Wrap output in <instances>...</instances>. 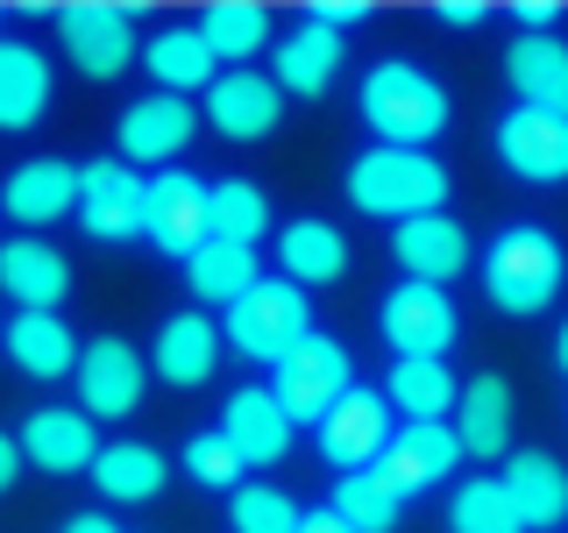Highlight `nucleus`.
Here are the masks:
<instances>
[{
    "mask_svg": "<svg viewBox=\"0 0 568 533\" xmlns=\"http://www.w3.org/2000/svg\"><path fill=\"white\" fill-rule=\"evenodd\" d=\"M448 192H455L448 164L426 157V150H384V142H377V150H363L348 164V207L369 213V221H390V228L440 213Z\"/></svg>",
    "mask_w": 568,
    "mask_h": 533,
    "instance_id": "obj_1",
    "label": "nucleus"
},
{
    "mask_svg": "<svg viewBox=\"0 0 568 533\" xmlns=\"http://www.w3.org/2000/svg\"><path fill=\"white\" fill-rule=\"evenodd\" d=\"M363 121L377 129L384 150H426L440 129H448V86L434 71L405 64V58H384L363 71Z\"/></svg>",
    "mask_w": 568,
    "mask_h": 533,
    "instance_id": "obj_2",
    "label": "nucleus"
},
{
    "mask_svg": "<svg viewBox=\"0 0 568 533\" xmlns=\"http://www.w3.org/2000/svg\"><path fill=\"white\" fill-rule=\"evenodd\" d=\"M561 278H568V257L547 228H505V235L484 249V292H490V306L511 313V320L547 313L555 292H561Z\"/></svg>",
    "mask_w": 568,
    "mask_h": 533,
    "instance_id": "obj_3",
    "label": "nucleus"
},
{
    "mask_svg": "<svg viewBox=\"0 0 568 533\" xmlns=\"http://www.w3.org/2000/svg\"><path fill=\"white\" fill-rule=\"evenodd\" d=\"M306 334H313V299H306V284H292V278H263L248 299L227 306V342H235V355H248V363L277 370Z\"/></svg>",
    "mask_w": 568,
    "mask_h": 533,
    "instance_id": "obj_4",
    "label": "nucleus"
},
{
    "mask_svg": "<svg viewBox=\"0 0 568 533\" xmlns=\"http://www.w3.org/2000/svg\"><path fill=\"white\" fill-rule=\"evenodd\" d=\"M271 391H277V405L292 413V426H320L334 413V405L355 391V363H348V349L334 342V334H306L292 355L277 363V378H271Z\"/></svg>",
    "mask_w": 568,
    "mask_h": 533,
    "instance_id": "obj_5",
    "label": "nucleus"
},
{
    "mask_svg": "<svg viewBox=\"0 0 568 533\" xmlns=\"http://www.w3.org/2000/svg\"><path fill=\"white\" fill-rule=\"evenodd\" d=\"M58 43L71 71H85V79H121L142 43H135V14L114 8V0H71V8H58Z\"/></svg>",
    "mask_w": 568,
    "mask_h": 533,
    "instance_id": "obj_6",
    "label": "nucleus"
},
{
    "mask_svg": "<svg viewBox=\"0 0 568 533\" xmlns=\"http://www.w3.org/2000/svg\"><path fill=\"white\" fill-rule=\"evenodd\" d=\"M142 235H150L164 257L192 263L213 242V185H200L192 171H156L150 178V200H142Z\"/></svg>",
    "mask_w": 568,
    "mask_h": 533,
    "instance_id": "obj_7",
    "label": "nucleus"
},
{
    "mask_svg": "<svg viewBox=\"0 0 568 533\" xmlns=\"http://www.w3.org/2000/svg\"><path fill=\"white\" fill-rule=\"evenodd\" d=\"M377 328H384V342H390V363L398 355H448L455 349V299L440 292V284H390L384 292V306H377Z\"/></svg>",
    "mask_w": 568,
    "mask_h": 533,
    "instance_id": "obj_8",
    "label": "nucleus"
},
{
    "mask_svg": "<svg viewBox=\"0 0 568 533\" xmlns=\"http://www.w3.org/2000/svg\"><path fill=\"white\" fill-rule=\"evenodd\" d=\"M79 413L93 420H129L142 405V384H150V355L135 342H121V334H100V342H85L79 355Z\"/></svg>",
    "mask_w": 568,
    "mask_h": 533,
    "instance_id": "obj_9",
    "label": "nucleus"
},
{
    "mask_svg": "<svg viewBox=\"0 0 568 533\" xmlns=\"http://www.w3.org/2000/svg\"><path fill=\"white\" fill-rule=\"evenodd\" d=\"M142 200H150V178L135 164H121V157H100V164L79 171V228L93 242H135Z\"/></svg>",
    "mask_w": 568,
    "mask_h": 533,
    "instance_id": "obj_10",
    "label": "nucleus"
},
{
    "mask_svg": "<svg viewBox=\"0 0 568 533\" xmlns=\"http://www.w3.org/2000/svg\"><path fill=\"white\" fill-rule=\"evenodd\" d=\"M313 434H320V455L348 476V470H377L398 426H390V399H384V391H363V384H355L348 399L313 426Z\"/></svg>",
    "mask_w": 568,
    "mask_h": 533,
    "instance_id": "obj_11",
    "label": "nucleus"
},
{
    "mask_svg": "<svg viewBox=\"0 0 568 533\" xmlns=\"http://www.w3.org/2000/svg\"><path fill=\"white\" fill-rule=\"evenodd\" d=\"M497 164L526 185H561L568 178V121L540 114V107H511L497 121Z\"/></svg>",
    "mask_w": 568,
    "mask_h": 533,
    "instance_id": "obj_12",
    "label": "nucleus"
},
{
    "mask_svg": "<svg viewBox=\"0 0 568 533\" xmlns=\"http://www.w3.org/2000/svg\"><path fill=\"white\" fill-rule=\"evenodd\" d=\"M455 455H469V449H462V434H455L448 420H405L398 434H390L377 476H384L398 497H413V491H434L440 476L455 470Z\"/></svg>",
    "mask_w": 568,
    "mask_h": 533,
    "instance_id": "obj_13",
    "label": "nucleus"
},
{
    "mask_svg": "<svg viewBox=\"0 0 568 533\" xmlns=\"http://www.w3.org/2000/svg\"><path fill=\"white\" fill-rule=\"evenodd\" d=\"M192 129H200V114H192V100H178V93H150V100H129V114H121V164H156V171H171V157L192 142Z\"/></svg>",
    "mask_w": 568,
    "mask_h": 533,
    "instance_id": "obj_14",
    "label": "nucleus"
},
{
    "mask_svg": "<svg viewBox=\"0 0 568 533\" xmlns=\"http://www.w3.org/2000/svg\"><path fill=\"white\" fill-rule=\"evenodd\" d=\"M106 441L93 434V413H79V405H43V413L22 420V462H36V470L50 476H79L93 470Z\"/></svg>",
    "mask_w": 568,
    "mask_h": 533,
    "instance_id": "obj_15",
    "label": "nucleus"
},
{
    "mask_svg": "<svg viewBox=\"0 0 568 533\" xmlns=\"http://www.w3.org/2000/svg\"><path fill=\"white\" fill-rule=\"evenodd\" d=\"M390 263L413 284H440L448 292V278L469 271V235H462L455 213H426V221L390 228Z\"/></svg>",
    "mask_w": 568,
    "mask_h": 533,
    "instance_id": "obj_16",
    "label": "nucleus"
},
{
    "mask_svg": "<svg viewBox=\"0 0 568 533\" xmlns=\"http://www.w3.org/2000/svg\"><path fill=\"white\" fill-rule=\"evenodd\" d=\"M277 114H284V93H277V79L271 71H221L213 79V93H206V121L221 129L227 142H263L277 129Z\"/></svg>",
    "mask_w": 568,
    "mask_h": 533,
    "instance_id": "obj_17",
    "label": "nucleus"
},
{
    "mask_svg": "<svg viewBox=\"0 0 568 533\" xmlns=\"http://www.w3.org/2000/svg\"><path fill=\"white\" fill-rule=\"evenodd\" d=\"M0 292H8L22 313H58L64 292H71L64 249H50V242H36V235L0 242Z\"/></svg>",
    "mask_w": 568,
    "mask_h": 533,
    "instance_id": "obj_18",
    "label": "nucleus"
},
{
    "mask_svg": "<svg viewBox=\"0 0 568 533\" xmlns=\"http://www.w3.org/2000/svg\"><path fill=\"white\" fill-rule=\"evenodd\" d=\"M221 434L235 441V455L248 470H271V462H284V449H292V413L277 405L271 384H242L221 413Z\"/></svg>",
    "mask_w": 568,
    "mask_h": 533,
    "instance_id": "obj_19",
    "label": "nucleus"
},
{
    "mask_svg": "<svg viewBox=\"0 0 568 533\" xmlns=\"http://www.w3.org/2000/svg\"><path fill=\"white\" fill-rule=\"evenodd\" d=\"M0 207L22 228H50L58 213H79V164H64V157H29V164H14V178L0 185Z\"/></svg>",
    "mask_w": 568,
    "mask_h": 533,
    "instance_id": "obj_20",
    "label": "nucleus"
},
{
    "mask_svg": "<svg viewBox=\"0 0 568 533\" xmlns=\"http://www.w3.org/2000/svg\"><path fill=\"white\" fill-rule=\"evenodd\" d=\"M342 58H348V43L334 29L298 22L284 43H271V79H277V93H292V100H320L334 86V71H342Z\"/></svg>",
    "mask_w": 568,
    "mask_h": 533,
    "instance_id": "obj_21",
    "label": "nucleus"
},
{
    "mask_svg": "<svg viewBox=\"0 0 568 533\" xmlns=\"http://www.w3.org/2000/svg\"><path fill=\"white\" fill-rule=\"evenodd\" d=\"M505 497H511V512H519L526 533H555L568 520V470L540 449H519L505 462Z\"/></svg>",
    "mask_w": 568,
    "mask_h": 533,
    "instance_id": "obj_22",
    "label": "nucleus"
},
{
    "mask_svg": "<svg viewBox=\"0 0 568 533\" xmlns=\"http://www.w3.org/2000/svg\"><path fill=\"white\" fill-rule=\"evenodd\" d=\"M348 263H355V249H348V235H342L334 221H320V213L284 221V235H277V271L292 278V284H334V278H348Z\"/></svg>",
    "mask_w": 568,
    "mask_h": 533,
    "instance_id": "obj_23",
    "label": "nucleus"
},
{
    "mask_svg": "<svg viewBox=\"0 0 568 533\" xmlns=\"http://www.w3.org/2000/svg\"><path fill=\"white\" fill-rule=\"evenodd\" d=\"M505 79L519 93V107H540V114L568 121V43L561 36H519L505 50Z\"/></svg>",
    "mask_w": 568,
    "mask_h": 533,
    "instance_id": "obj_24",
    "label": "nucleus"
},
{
    "mask_svg": "<svg viewBox=\"0 0 568 533\" xmlns=\"http://www.w3.org/2000/svg\"><path fill=\"white\" fill-rule=\"evenodd\" d=\"M213 363H221V328H213L206 313H171L164 328H156V349H150V370L178 391L206 384Z\"/></svg>",
    "mask_w": 568,
    "mask_h": 533,
    "instance_id": "obj_25",
    "label": "nucleus"
},
{
    "mask_svg": "<svg viewBox=\"0 0 568 533\" xmlns=\"http://www.w3.org/2000/svg\"><path fill=\"white\" fill-rule=\"evenodd\" d=\"M142 64H150L156 93H213V79H221V58H213V43L200 36V22L192 29H156L150 43H142Z\"/></svg>",
    "mask_w": 568,
    "mask_h": 533,
    "instance_id": "obj_26",
    "label": "nucleus"
},
{
    "mask_svg": "<svg viewBox=\"0 0 568 533\" xmlns=\"http://www.w3.org/2000/svg\"><path fill=\"white\" fill-rule=\"evenodd\" d=\"M8 355H14V370L22 378H43V384H58V378H79V334L64 328L58 313H14L8 320Z\"/></svg>",
    "mask_w": 568,
    "mask_h": 533,
    "instance_id": "obj_27",
    "label": "nucleus"
},
{
    "mask_svg": "<svg viewBox=\"0 0 568 533\" xmlns=\"http://www.w3.org/2000/svg\"><path fill=\"white\" fill-rule=\"evenodd\" d=\"M511 420H519V405H511V384L505 378L462 384L455 434H462V449H469V455H511Z\"/></svg>",
    "mask_w": 568,
    "mask_h": 533,
    "instance_id": "obj_28",
    "label": "nucleus"
},
{
    "mask_svg": "<svg viewBox=\"0 0 568 533\" xmlns=\"http://www.w3.org/2000/svg\"><path fill=\"white\" fill-rule=\"evenodd\" d=\"M50 114V58L36 43H0V129H36Z\"/></svg>",
    "mask_w": 568,
    "mask_h": 533,
    "instance_id": "obj_29",
    "label": "nucleus"
},
{
    "mask_svg": "<svg viewBox=\"0 0 568 533\" xmlns=\"http://www.w3.org/2000/svg\"><path fill=\"white\" fill-rule=\"evenodd\" d=\"M384 399L398 405V420H448L455 413V370L440 355H398L384 378Z\"/></svg>",
    "mask_w": 568,
    "mask_h": 533,
    "instance_id": "obj_30",
    "label": "nucleus"
},
{
    "mask_svg": "<svg viewBox=\"0 0 568 533\" xmlns=\"http://www.w3.org/2000/svg\"><path fill=\"white\" fill-rule=\"evenodd\" d=\"M85 476H93V491L114 497V505H150V497L164 491L171 470H164V455H156L150 441H106L100 462H93Z\"/></svg>",
    "mask_w": 568,
    "mask_h": 533,
    "instance_id": "obj_31",
    "label": "nucleus"
},
{
    "mask_svg": "<svg viewBox=\"0 0 568 533\" xmlns=\"http://www.w3.org/2000/svg\"><path fill=\"white\" fill-rule=\"evenodd\" d=\"M185 284H192L200 306H235V299H248L263 284V263H256V249H242V242H206L200 257L185 263Z\"/></svg>",
    "mask_w": 568,
    "mask_h": 533,
    "instance_id": "obj_32",
    "label": "nucleus"
},
{
    "mask_svg": "<svg viewBox=\"0 0 568 533\" xmlns=\"http://www.w3.org/2000/svg\"><path fill=\"white\" fill-rule=\"evenodd\" d=\"M200 36L213 43V58H227V71H242V58H256L271 43V8H256V0H213L200 14Z\"/></svg>",
    "mask_w": 568,
    "mask_h": 533,
    "instance_id": "obj_33",
    "label": "nucleus"
},
{
    "mask_svg": "<svg viewBox=\"0 0 568 533\" xmlns=\"http://www.w3.org/2000/svg\"><path fill=\"white\" fill-rule=\"evenodd\" d=\"M271 235V200H263L256 178H221L213 185V242H242L256 249Z\"/></svg>",
    "mask_w": 568,
    "mask_h": 533,
    "instance_id": "obj_34",
    "label": "nucleus"
},
{
    "mask_svg": "<svg viewBox=\"0 0 568 533\" xmlns=\"http://www.w3.org/2000/svg\"><path fill=\"white\" fill-rule=\"evenodd\" d=\"M334 512L355 526V533H398L405 520V497L384 484L377 470H348L342 484H334Z\"/></svg>",
    "mask_w": 568,
    "mask_h": 533,
    "instance_id": "obj_35",
    "label": "nucleus"
},
{
    "mask_svg": "<svg viewBox=\"0 0 568 533\" xmlns=\"http://www.w3.org/2000/svg\"><path fill=\"white\" fill-rule=\"evenodd\" d=\"M448 526L455 533H526L519 512H511V497H505V476H469V484L455 491Z\"/></svg>",
    "mask_w": 568,
    "mask_h": 533,
    "instance_id": "obj_36",
    "label": "nucleus"
},
{
    "mask_svg": "<svg viewBox=\"0 0 568 533\" xmlns=\"http://www.w3.org/2000/svg\"><path fill=\"white\" fill-rule=\"evenodd\" d=\"M242 470H248V462L235 455V441H227L221 426H200V434L185 441V476H192V484L235 497V491H242Z\"/></svg>",
    "mask_w": 568,
    "mask_h": 533,
    "instance_id": "obj_37",
    "label": "nucleus"
},
{
    "mask_svg": "<svg viewBox=\"0 0 568 533\" xmlns=\"http://www.w3.org/2000/svg\"><path fill=\"white\" fill-rule=\"evenodd\" d=\"M298 520H306V512H298L277 484H242L227 497V526L235 533H298Z\"/></svg>",
    "mask_w": 568,
    "mask_h": 533,
    "instance_id": "obj_38",
    "label": "nucleus"
},
{
    "mask_svg": "<svg viewBox=\"0 0 568 533\" xmlns=\"http://www.w3.org/2000/svg\"><path fill=\"white\" fill-rule=\"evenodd\" d=\"M363 14H369L363 0H320V8L306 14V22H320V29H334V36H348L355 22H363Z\"/></svg>",
    "mask_w": 568,
    "mask_h": 533,
    "instance_id": "obj_39",
    "label": "nucleus"
},
{
    "mask_svg": "<svg viewBox=\"0 0 568 533\" xmlns=\"http://www.w3.org/2000/svg\"><path fill=\"white\" fill-rule=\"evenodd\" d=\"M511 14H519V29H526V36H547V29H555V14H561V8H555V0H519Z\"/></svg>",
    "mask_w": 568,
    "mask_h": 533,
    "instance_id": "obj_40",
    "label": "nucleus"
},
{
    "mask_svg": "<svg viewBox=\"0 0 568 533\" xmlns=\"http://www.w3.org/2000/svg\"><path fill=\"white\" fill-rule=\"evenodd\" d=\"M434 14H440V22H448V29H476V22H484L490 8H484V0H440Z\"/></svg>",
    "mask_w": 568,
    "mask_h": 533,
    "instance_id": "obj_41",
    "label": "nucleus"
},
{
    "mask_svg": "<svg viewBox=\"0 0 568 533\" xmlns=\"http://www.w3.org/2000/svg\"><path fill=\"white\" fill-rule=\"evenodd\" d=\"M14 476H22V434H0V497L14 491Z\"/></svg>",
    "mask_w": 568,
    "mask_h": 533,
    "instance_id": "obj_42",
    "label": "nucleus"
},
{
    "mask_svg": "<svg viewBox=\"0 0 568 533\" xmlns=\"http://www.w3.org/2000/svg\"><path fill=\"white\" fill-rule=\"evenodd\" d=\"M298 533H355V526H348L334 505H320V512H306V520H298Z\"/></svg>",
    "mask_w": 568,
    "mask_h": 533,
    "instance_id": "obj_43",
    "label": "nucleus"
},
{
    "mask_svg": "<svg viewBox=\"0 0 568 533\" xmlns=\"http://www.w3.org/2000/svg\"><path fill=\"white\" fill-rule=\"evenodd\" d=\"M64 533H121L106 512H79V520H64Z\"/></svg>",
    "mask_w": 568,
    "mask_h": 533,
    "instance_id": "obj_44",
    "label": "nucleus"
},
{
    "mask_svg": "<svg viewBox=\"0 0 568 533\" xmlns=\"http://www.w3.org/2000/svg\"><path fill=\"white\" fill-rule=\"evenodd\" d=\"M555 363H561V378H568V320H561V334H555Z\"/></svg>",
    "mask_w": 568,
    "mask_h": 533,
    "instance_id": "obj_45",
    "label": "nucleus"
},
{
    "mask_svg": "<svg viewBox=\"0 0 568 533\" xmlns=\"http://www.w3.org/2000/svg\"><path fill=\"white\" fill-rule=\"evenodd\" d=\"M0 342H8V328H0Z\"/></svg>",
    "mask_w": 568,
    "mask_h": 533,
    "instance_id": "obj_46",
    "label": "nucleus"
}]
</instances>
